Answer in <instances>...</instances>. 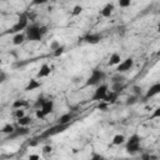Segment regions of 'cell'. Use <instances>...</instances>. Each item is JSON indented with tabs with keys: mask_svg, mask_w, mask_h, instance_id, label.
I'll use <instances>...</instances> for the list:
<instances>
[{
	"mask_svg": "<svg viewBox=\"0 0 160 160\" xmlns=\"http://www.w3.org/2000/svg\"><path fill=\"white\" fill-rule=\"evenodd\" d=\"M26 39L30 41H40L42 36L46 34V26H40L38 24L29 25L25 30Z\"/></svg>",
	"mask_w": 160,
	"mask_h": 160,
	"instance_id": "obj_1",
	"label": "cell"
},
{
	"mask_svg": "<svg viewBox=\"0 0 160 160\" xmlns=\"http://www.w3.org/2000/svg\"><path fill=\"white\" fill-rule=\"evenodd\" d=\"M105 76L106 75H105V72L102 70H100V69H92L91 72H90V75H89V78L86 79L85 85L86 86H98V85H100L105 80Z\"/></svg>",
	"mask_w": 160,
	"mask_h": 160,
	"instance_id": "obj_2",
	"label": "cell"
},
{
	"mask_svg": "<svg viewBox=\"0 0 160 160\" xmlns=\"http://www.w3.org/2000/svg\"><path fill=\"white\" fill-rule=\"evenodd\" d=\"M140 141H141V138L138 134H132L126 140V144H125L126 152L130 155H135L136 152H139L140 151Z\"/></svg>",
	"mask_w": 160,
	"mask_h": 160,
	"instance_id": "obj_3",
	"label": "cell"
},
{
	"mask_svg": "<svg viewBox=\"0 0 160 160\" xmlns=\"http://www.w3.org/2000/svg\"><path fill=\"white\" fill-rule=\"evenodd\" d=\"M70 124H56L55 126H51L49 129H46L45 131L41 132L40 138L41 139H46V138H50V136H54L56 134H60V132H64L68 128H69Z\"/></svg>",
	"mask_w": 160,
	"mask_h": 160,
	"instance_id": "obj_4",
	"label": "cell"
},
{
	"mask_svg": "<svg viewBox=\"0 0 160 160\" xmlns=\"http://www.w3.org/2000/svg\"><path fill=\"white\" fill-rule=\"evenodd\" d=\"M28 26H29V19H28V15H26V14H22V15L19 16L18 21L11 26V29L9 30V32H12V34L21 32L22 30H26Z\"/></svg>",
	"mask_w": 160,
	"mask_h": 160,
	"instance_id": "obj_5",
	"label": "cell"
},
{
	"mask_svg": "<svg viewBox=\"0 0 160 160\" xmlns=\"http://www.w3.org/2000/svg\"><path fill=\"white\" fill-rule=\"evenodd\" d=\"M109 92V86L106 84H100L96 86L92 96H91V100L92 101H102L105 99V96L108 95Z\"/></svg>",
	"mask_w": 160,
	"mask_h": 160,
	"instance_id": "obj_6",
	"label": "cell"
},
{
	"mask_svg": "<svg viewBox=\"0 0 160 160\" xmlns=\"http://www.w3.org/2000/svg\"><path fill=\"white\" fill-rule=\"evenodd\" d=\"M134 66V59L132 58H126L125 60H122L118 66H116V72H126L129 70H131Z\"/></svg>",
	"mask_w": 160,
	"mask_h": 160,
	"instance_id": "obj_7",
	"label": "cell"
},
{
	"mask_svg": "<svg viewBox=\"0 0 160 160\" xmlns=\"http://www.w3.org/2000/svg\"><path fill=\"white\" fill-rule=\"evenodd\" d=\"M29 134V129L28 126H21V125H18V128H15V130L8 135L6 140H14L16 138H20V136H26Z\"/></svg>",
	"mask_w": 160,
	"mask_h": 160,
	"instance_id": "obj_8",
	"label": "cell"
},
{
	"mask_svg": "<svg viewBox=\"0 0 160 160\" xmlns=\"http://www.w3.org/2000/svg\"><path fill=\"white\" fill-rule=\"evenodd\" d=\"M156 95H160V82L152 84V85L146 90V92H145V95H144V99H145V100H149V99H151V98H154V96H156Z\"/></svg>",
	"mask_w": 160,
	"mask_h": 160,
	"instance_id": "obj_9",
	"label": "cell"
},
{
	"mask_svg": "<svg viewBox=\"0 0 160 160\" xmlns=\"http://www.w3.org/2000/svg\"><path fill=\"white\" fill-rule=\"evenodd\" d=\"M100 40H101V35L98 34V32H90V34L84 36V41L88 42V44H91V45H95V44L100 42Z\"/></svg>",
	"mask_w": 160,
	"mask_h": 160,
	"instance_id": "obj_10",
	"label": "cell"
},
{
	"mask_svg": "<svg viewBox=\"0 0 160 160\" xmlns=\"http://www.w3.org/2000/svg\"><path fill=\"white\" fill-rule=\"evenodd\" d=\"M50 72H51V68H50L48 64H42V65L40 66V69H39V71L36 72V78H38V79L46 78V76L50 75Z\"/></svg>",
	"mask_w": 160,
	"mask_h": 160,
	"instance_id": "obj_11",
	"label": "cell"
},
{
	"mask_svg": "<svg viewBox=\"0 0 160 160\" xmlns=\"http://www.w3.org/2000/svg\"><path fill=\"white\" fill-rule=\"evenodd\" d=\"M41 111L44 112V115H45V116L50 115V114L54 111V101H52V100L46 99V101H45V102H44V105L41 106Z\"/></svg>",
	"mask_w": 160,
	"mask_h": 160,
	"instance_id": "obj_12",
	"label": "cell"
},
{
	"mask_svg": "<svg viewBox=\"0 0 160 160\" xmlns=\"http://www.w3.org/2000/svg\"><path fill=\"white\" fill-rule=\"evenodd\" d=\"M114 9H115V6H114V4H106L101 10H100V15L102 16V18H110L111 15H112V12H114Z\"/></svg>",
	"mask_w": 160,
	"mask_h": 160,
	"instance_id": "obj_13",
	"label": "cell"
},
{
	"mask_svg": "<svg viewBox=\"0 0 160 160\" xmlns=\"http://www.w3.org/2000/svg\"><path fill=\"white\" fill-rule=\"evenodd\" d=\"M41 81H39L38 80V78L36 79H30L29 80V82H28V85L25 86V91H32V90H36V89H39V88H41Z\"/></svg>",
	"mask_w": 160,
	"mask_h": 160,
	"instance_id": "obj_14",
	"label": "cell"
},
{
	"mask_svg": "<svg viewBox=\"0 0 160 160\" xmlns=\"http://www.w3.org/2000/svg\"><path fill=\"white\" fill-rule=\"evenodd\" d=\"M119 94H120V92H116V91H114V90H109V92H108V95L105 96L104 101H106L109 105H111V104H114V102L118 100Z\"/></svg>",
	"mask_w": 160,
	"mask_h": 160,
	"instance_id": "obj_15",
	"label": "cell"
},
{
	"mask_svg": "<svg viewBox=\"0 0 160 160\" xmlns=\"http://www.w3.org/2000/svg\"><path fill=\"white\" fill-rule=\"evenodd\" d=\"M121 56H120V54H118V52H112L111 55H110V58H109V61H108V65L109 66H114V65H119L121 61Z\"/></svg>",
	"mask_w": 160,
	"mask_h": 160,
	"instance_id": "obj_16",
	"label": "cell"
},
{
	"mask_svg": "<svg viewBox=\"0 0 160 160\" xmlns=\"http://www.w3.org/2000/svg\"><path fill=\"white\" fill-rule=\"evenodd\" d=\"M28 106H29V102L25 99H16L12 102V109H25Z\"/></svg>",
	"mask_w": 160,
	"mask_h": 160,
	"instance_id": "obj_17",
	"label": "cell"
},
{
	"mask_svg": "<svg viewBox=\"0 0 160 160\" xmlns=\"http://www.w3.org/2000/svg\"><path fill=\"white\" fill-rule=\"evenodd\" d=\"M25 39H26V34H24V32H16L14 35V38H12V44L14 45H20V44H22L25 41Z\"/></svg>",
	"mask_w": 160,
	"mask_h": 160,
	"instance_id": "obj_18",
	"label": "cell"
},
{
	"mask_svg": "<svg viewBox=\"0 0 160 160\" xmlns=\"http://www.w3.org/2000/svg\"><path fill=\"white\" fill-rule=\"evenodd\" d=\"M74 115L70 114V112H66V114H62L59 119H58V124H70V121L72 120Z\"/></svg>",
	"mask_w": 160,
	"mask_h": 160,
	"instance_id": "obj_19",
	"label": "cell"
},
{
	"mask_svg": "<svg viewBox=\"0 0 160 160\" xmlns=\"http://www.w3.org/2000/svg\"><path fill=\"white\" fill-rule=\"evenodd\" d=\"M31 121H32V119L30 118V116H22V118H20V119H18V125H21V126H29L30 124H31Z\"/></svg>",
	"mask_w": 160,
	"mask_h": 160,
	"instance_id": "obj_20",
	"label": "cell"
},
{
	"mask_svg": "<svg viewBox=\"0 0 160 160\" xmlns=\"http://www.w3.org/2000/svg\"><path fill=\"white\" fill-rule=\"evenodd\" d=\"M125 136L122 135V134H116V135H114V138H112V144L114 145H121V144H124L125 142Z\"/></svg>",
	"mask_w": 160,
	"mask_h": 160,
	"instance_id": "obj_21",
	"label": "cell"
},
{
	"mask_svg": "<svg viewBox=\"0 0 160 160\" xmlns=\"http://www.w3.org/2000/svg\"><path fill=\"white\" fill-rule=\"evenodd\" d=\"M14 130H15V126H14L12 124H5V125L2 126V129H1V132L5 134V135H9V134H11Z\"/></svg>",
	"mask_w": 160,
	"mask_h": 160,
	"instance_id": "obj_22",
	"label": "cell"
},
{
	"mask_svg": "<svg viewBox=\"0 0 160 160\" xmlns=\"http://www.w3.org/2000/svg\"><path fill=\"white\" fill-rule=\"evenodd\" d=\"M124 88H125V81L124 82H111V90H114L116 92H120Z\"/></svg>",
	"mask_w": 160,
	"mask_h": 160,
	"instance_id": "obj_23",
	"label": "cell"
},
{
	"mask_svg": "<svg viewBox=\"0 0 160 160\" xmlns=\"http://www.w3.org/2000/svg\"><path fill=\"white\" fill-rule=\"evenodd\" d=\"M124 81H125V76L121 72H116L111 78V82H124Z\"/></svg>",
	"mask_w": 160,
	"mask_h": 160,
	"instance_id": "obj_24",
	"label": "cell"
},
{
	"mask_svg": "<svg viewBox=\"0 0 160 160\" xmlns=\"http://www.w3.org/2000/svg\"><path fill=\"white\" fill-rule=\"evenodd\" d=\"M45 101H46V99H45L44 96H38V99H36L35 102H34V108H35V109H41V106L44 105Z\"/></svg>",
	"mask_w": 160,
	"mask_h": 160,
	"instance_id": "obj_25",
	"label": "cell"
},
{
	"mask_svg": "<svg viewBox=\"0 0 160 160\" xmlns=\"http://www.w3.org/2000/svg\"><path fill=\"white\" fill-rule=\"evenodd\" d=\"M82 6L81 5H75L74 8H72V10H71V15L72 16H78V15H80L81 12H82Z\"/></svg>",
	"mask_w": 160,
	"mask_h": 160,
	"instance_id": "obj_26",
	"label": "cell"
},
{
	"mask_svg": "<svg viewBox=\"0 0 160 160\" xmlns=\"http://www.w3.org/2000/svg\"><path fill=\"white\" fill-rule=\"evenodd\" d=\"M138 99H139V96H136V95L129 96V98L126 99V105H134V104L138 101Z\"/></svg>",
	"mask_w": 160,
	"mask_h": 160,
	"instance_id": "obj_27",
	"label": "cell"
},
{
	"mask_svg": "<svg viewBox=\"0 0 160 160\" xmlns=\"http://www.w3.org/2000/svg\"><path fill=\"white\" fill-rule=\"evenodd\" d=\"M14 116L16 118V120L20 119V118H22V116H25V111H24V109H15V111H14Z\"/></svg>",
	"mask_w": 160,
	"mask_h": 160,
	"instance_id": "obj_28",
	"label": "cell"
},
{
	"mask_svg": "<svg viewBox=\"0 0 160 160\" xmlns=\"http://www.w3.org/2000/svg\"><path fill=\"white\" fill-rule=\"evenodd\" d=\"M118 5L120 8H129L131 5V0H118Z\"/></svg>",
	"mask_w": 160,
	"mask_h": 160,
	"instance_id": "obj_29",
	"label": "cell"
},
{
	"mask_svg": "<svg viewBox=\"0 0 160 160\" xmlns=\"http://www.w3.org/2000/svg\"><path fill=\"white\" fill-rule=\"evenodd\" d=\"M61 45H60V42L58 41V40H52L51 42H50V50H52V51H55L58 48H60Z\"/></svg>",
	"mask_w": 160,
	"mask_h": 160,
	"instance_id": "obj_30",
	"label": "cell"
},
{
	"mask_svg": "<svg viewBox=\"0 0 160 160\" xmlns=\"http://www.w3.org/2000/svg\"><path fill=\"white\" fill-rule=\"evenodd\" d=\"M64 51H65V48L61 45V46H60V48H58L55 51H52V54H54V56H56V58H58V56L62 55V54H64Z\"/></svg>",
	"mask_w": 160,
	"mask_h": 160,
	"instance_id": "obj_31",
	"label": "cell"
},
{
	"mask_svg": "<svg viewBox=\"0 0 160 160\" xmlns=\"http://www.w3.org/2000/svg\"><path fill=\"white\" fill-rule=\"evenodd\" d=\"M108 106H109V104L106 102V101H100V104L98 105V109L99 110H101V111H106V109H108Z\"/></svg>",
	"mask_w": 160,
	"mask_h": 160,
	"instance_id": "obj_32",
	"label": "cell"
},
{
	"mask_svg": "<svg viewBox=\"0 0 160 160\" xmlns=\"http://www.w3.org/2000/svg\"><path fill=\"white\" fill-rule=\"evenodd\" d=\"M159 118H160V106H158V108L152 111V114H151L150 119H159Z\"/></svg>",
	"mask_w": 160,
	"mask_h": 160,
	"instance_id": "obj_33",
	"label": "cell"
},
{
	"mask_svg": "<svg viewBox=\"0 0 160 160\" xmlns=\"http://www.w3.org/2000/svg\"><path fill=\"white\" fill-rule=\"evenodd\" d=\"M132 92H134V95L140 96V95H141V88L138 86V85H134V86H132Z\"/></svg>",
	"mask_w": 160,
	"mask_h": 160,
	"instance_id": "obj_34",
	"label": "cell"
},
{
	"mask_svg": "<svg viewBox=\"0 0 160 160\" xmlns=\"http://www.w3.org/2000/svg\"><path fill=\"white\" fill-rule=\"evenodd\" d=\"M41 150H42L44 154H50V152L52 151V146H51V145H44Z\"/></svg>",
	"mask_w": 160,
	"mask_h": 160,
	"instance_id": "obj_35",
	"label": "cell"
},
{
	"mask_svg": "<svg viewBox=\"0 0 160 160\" xmlns=\"http://www.w3.org/2000/svg\"><path fill=\"white\" fill-rule=\"evenodd\" d=\"M35 114H36V118L40 119V120H44V119L46 118V116L44 115V112L41 111V109H36V112H35Z\"/></svg>",
	"mask_w": 160,
	"mask_h": 160,
	"instance_id": "obj_36",
	"label": "cell"
},
{
	"mask_svg": "<svg viewBox=\"0 0 160 160\" xmlns=\"http://www.w3.org/2000/svg\"><path fill=\"white\" fill-rule=\"evenodd\" d=\"M46 2H48V0H31L32 5H44Z\"/></svg>",
	"mask_w": 160,
	"mask_h": 160,
	"instance_id": "obj_37",
	"label": "cell"
},
{
	"mask_svg": "<svg viewBox=\"0 0 160 160\" xmlns=\"http://www.w3.org/2000/svg\"><path fill=\"white\" fill-rule=\"evenodd\" d=\"M6 80V74L4 71H0V82H4Z\"/></svg>",
	"mask_w": 160,
	"mask_h": 160,
	"instance_id": "obj_38",
	"label": "cell"
},
{
	"mask_svg": "<svg viewBox=\"0 0 160 160\" xmlns=\"http://www.w3.org/2000/svg\"><path fill=\"white\" fill-rule=\"evenodd\" d=\"M91 159H104V156L100 155V154H92L91 155Z\"/></svg>",
	"mask_w": 160,
	"mask_h": 160,
	"instance_id": "obj_39",
	"label": "cell"
},
{
	"mask_svg": "<svg viewBox=\"0 0 160 160\" xmlns=\"http://www.w3.org/2000/svg\"><path fill=\"white\" fill-rule=\"evenodd\" d=\"M29 159H30V160H32V159H40V155H38V154H31V155H29Z\"/></svg>",
	"mask_w": 160,
	"mask_h": 160,
	"instance_id": "obj_40",
	"label": "cell"
},
{
	"mask_svg": "<svg viewBox=\"0 0 160 160\" xmlns=\"http://www.w3.org/2000/svg\"><path fill=\"white\" fill-rule=\"evenodd\" d=\"M29 145H30V146H36V145H38V141H36V140H34V141H29Z\"/></svg>",
	"mask_w": 160,
	"mask_h": 160,
	"instance_id": "obj_41",
	"label": "cell"
},
{
	"mask_svg": "<svg viewBox=\"0 0 160 160\" xmlns=\"http://www.w3.org/2000/svg\"><path fill=\"white\" fill-rule=\"evenodd\" d=\"M156 30H158V32H160V20H159V22H158V28H156Z\"/></svg>",
	"mask_w": 160,
	"mask_h": 160,
	"instance_id": "obj_42",
	"label": "cell"
},
{
	"mask_svg": "<svg viewBox=\"0 0 160 160\" xmlns=\"http://www.w3.org/2000/svg\"><path fill=\"white\" fill-rule=\"evenodd\" d=\"M156 55H158V56H160V50H159V51L156 52Z\"/></svg>",
	"mask_w": 160,
	"mask_h": 160,
	"instance_id": "obj_43",
	"label": "cell"
}]
</instances>
